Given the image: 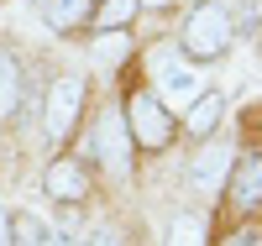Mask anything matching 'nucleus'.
<instances>
[{"label": "nucleus", "mask_w": 262, "mask_h": 246, "mask_svg": "<svg viewBox=\"0 0 262 246\" xmlns=\"http://www.w3.org/2000/svg\"><path fill=\"white\" fill-rule=\"evenodd\" d=\"M42 246H84V241L69 236V231H48V236H42Z\"/></svg>", "instance_id": "f3484780"}, {"label": "nucleus", "mask_w": 262, "mask_h": 246, "mask_svg": "<svg viewBox=\"0 0 262 246\" xmlns=\"http://www.w3.org/2000/svg\"><path fill=\"white\" fill-rule=\"evenodd\" d=\"M90 152H95V163H105L111 173H126V163H131V131H126V121L116 116V110H105V116L95 121Z\"/></svg>", "instance_id": "20e7f679"}, {"label": "nucleus", "mask_w": 262, "mask_h": 246, "mask_svg": "<svg viewBox=\"0 0 262 246\" xmlns=\"http://www.w3.org/2000/svg\"><path fill=\"white\" fill-rule=\"evenodd\" d=\"M84 246H121V231H116V226H100V231L84 241Z\"/></svg>", "instance_id": "dca6fc26"}, {"label": "nucleus", "mask_w": 262, "mask_h": 246, "mask_svg": "<svg viewBox=\"0 0 262 246\" xmlns=\"http://www.w3.org/2000/svg\"><path fill=\"white\" fill-rule=\"evenodd\" d=\"M0 246H11V220H6V210H0Z\"/></svg>", "instance_id": "a211bd4d"}, {"label": "nucleus", "mask_w": 262, "mask_h": 246, "mask_svg": "<svg viewBox=\"0 0 262 246\" xmlns=\"http://www.w3.org/2000/svg\"><path fill=\"white\" fill-rule=\"evenodd\" d=\"M231 32H236V21H231V11L226 6H215V0H200L189 16H184V53L194 58V63H210V58H221L226 48H231Z\"/></svg>", "instance_id": "f257e3e1"}, {"label": "nucleus", "mask_w": 262, "mask_h": 246, "mask_svg": "<svg viewBox=\"0 0 262 246\" xmlns=\"http://www.w3.org/2000/svg\"><path fill=\"white\" fill-rule=\"evenodd\" d=\"M126 131H131V147L163 152L173 142V110L152 95V89H131V100H126Z\"/></svg>", "instance_id": "f03ea898"}, {"label": "nucleus", "mask_w": 262, "mask_h": 246, "mask_svg": "<svg viewBox=\"0 0 262 246\" xmlns=\"http://www.w3.org/2000/svg\"><path fill=\"white\" fill-rule=\"evenodd\" d=\"M221 116H226V100L215 95V89H205L200 100H194L189 110H184V137H194V142H210L215 137V126H221Z\"/></svg>", "instance_id": "1a4fd4ad"}, {"label": "nucleus", "mask_w": 262, "mask_h": 246, "mask_svg": "<svg viewBox=\"0 0 262 246\" xmlns=\"http://www.w3.org/2000/svg\"><path fill=\"white\" fill-rule=\"evenodd\" d=\"M42 236H48V231H42L32 215H16V220H11V241H16V246H42Z\"/></svg>", "instance_id": "4468645a"}, {"label": "nucleus", "mask_w": 262, "mask_h": 246, "mask_svg": "<svg viewBox=\"0 0 262 246\" xmlns=\"http://www.w3.org/2000/svg\"><path fill=\"white\" fill-rule=\"evenodd\" d=\"M168 246H205V215H179L168 226Z\"/></svg>", "instance_id": "ddd939ff"}, {"label": "nucleus", "mask_w": 262, "mask_h": 246, "mask_svg": "<svg viewBox=\"0 0 262 246\" xmlns=\"http://www.w3.org/2000/svg\"><path fill=\"white\" fill-rule=\"evenodd\" d=\"M226 178H231V147L226 142H205L194 168H189V189L194 194H221Z\"/></svg>", "instance_id": "0eeeda50"}, {"label": "nucleus", "mask_w": 262, "mask_h": 246, "mask_svg": "<svg viewBox=\"0 0 262 246\" xmlns=\"http://www.w3.org/2000/svg\"><path fill=\"white\" fill-rule=\"evenodd\" d=\"M152 95H158L168 110H189L194 100H200L205 95V84H200V74H194L189 69V63H163V69H158V89H152Z\"/></svg>", "instance_id": "423d86ee"}, {"label": "nucleus", "mask_w": 262, "mask_h": 246, "mask_svg": "<svg viewBox=\"0 0 262 246\" xmlns=\"http://www.w3.org/2000/svg\"><path fill=\"white\" fill-rule=\"evenodd\" d=\"M137 11H142L137 0H100V6L90 11V21H95V32H121Z\"/></svg>", "instance_id": "f8f14e48"}, {"label": "nucleus", "mask_w": 262, "mask_h": 246, "mask_svg": "<svg viewBox=\"0 0 262 246\" xmlns=\"http://www.w3.org/2000/svg\"><path fill=\"white\" fill-rule=\"evenodd\" d=\"M137 6H147V11H163V6H173V0H137Z\"/></svg>", "instance_id": "6ab92c4d"}, {"label": "nucleus", "mask_w": 262, "mask_h": 246, "mask_svg": "<svg viewBox=\"0 0 262 246\" xmlns=\"http://www.w3.org/2000/svg\"><path fill=\"white\" fill-rule=\"evenodd\" d=\"M226 246H262V231L257 226H242L236 236H226Z\"/></svg>", "instance_id": "2eb2a0df"}, {"label": "nucleus", "mask_w": 262, "mask_h": 246, "mask_svg": "<svg viewBox=\"0 0 262 246\" xmlns=\"http://www.w3.org/2000/svg\"><path fill=\"white\" fill-rule=\"evenodd\" d=\"M32 6L53 32H74L79 21H90V0H32Z\"/></svg>", "instance_id": "9d476101"}, {"label": "nucleus", "mask_w": 262, "mask_h": 246, "mask_svg": "<svg viewBox=\"0 0 262 246\" xmlns=\"http://www.w3.org/2000/svg\"><path fill=\"white\" fill-rule=\"evenodd\" d=\"M16 110H21V63L0 53V121H11Z\"/></svg>", "instance_id": "9b49d317"}, {"label": "nucleus", "mask_w": 262, "mask_h": 246, "mask_svg": "<svg viewBox=\"0 0 262 246\" xmlns=\"http://www.w3.org/2000/svg\"><path fill=\"white\" fill-rule=\"evenodd\" d=\"M79 116H84V79L79 74H58L48 84V105H42V126H48V137L63 142L79 126Z\"/></svg>", "instance_id": "7ed1b4c3"}, {"label": "nucleus", "mask_w": 262, "mask_h": 246, "mask_svg": "<svg viewBox=\"0 0 262 246\" xmlns=\"http://www.w3.org/2000/svg\"><path fill=\"white\" fill-rule=\"evenodd\" d=\"M42 189L53 194V205H84L90 199V173H84L79 158H53L48 173H42Z\"/></svg>", "instance_id": "39448f33"}, {"label": "nucleus", "mask_w": 262, "mask_h": 246, "mask_svg": "<svg viewBox=\"0 0 262 246\" xmlns=\"http://www.w3.org/2000/svg\"><path fill=\"white\" fill-rule=\"evenodd\" d=\"M226 189H231V205L242 210V215H252V210L262 205V152H247V158L231 163Z\"/></svg>", "instance_id": "6e6552de"}]
</instances>
